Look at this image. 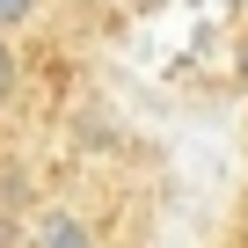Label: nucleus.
<instances>
[{
	"label": "nucleus",
	"instance_id": "f257e3e1",
	"mask_svg": "<svg viewBox=\"0 0 248 248\" xmlns=\"http://www.w3.org/2000/svg\"><path fill=\"white\" fill-rule=\"evenodd\" d=\"M30 248H102V241H95L88 212H73V204H51V212H37V226H30Z\"/></svg>",
	"mask_w": 248,
	"mask_h": 248
},
{
	"label": "nucleus",
	"instance_id": "f03ea898",
	"mask_svg": "<svg viewBox=\"0 0 248 248\" xmlns=\"http://www.w3.org/2000/svg\"><path fill=\"white\" fill-rule=\"evenodd\" d=\"M15 88H22V51L15 37H0V102H15Z\"/></svg>",
	"mask_w": 248,
	"mask_h": 248
},
{
	"label": "nucleus",
	"instance_id": "7ed1b4c3",
	"mask_svg": "<svg viewBox=\"0 0 248 248\" xmlns=\"http://www.w3.org/2000/svg\"><path fill=\"white\" fill-rule=\"evenodd\" d=\"M37 8H44V0H0V37L30 30V22H37Z\"/></svg>",
	"mask_w": 248,
	"mask_h": 248
},
{
	"label": "nucleus",
	"instance_id": "20e7f679",
	"mask_svg": "<svg viewBox=\"0 0 248 248\" xmlns=\"http://www.w3.org/2000/svg\"><path fill=\"white\" fill-rule=\"evenodd\" d=\"M233 73H241V80H248V44H241V59H233Z\"/></svg>",
	"mask_w": 248,
	"mask_h": 248
}]
</instances>
